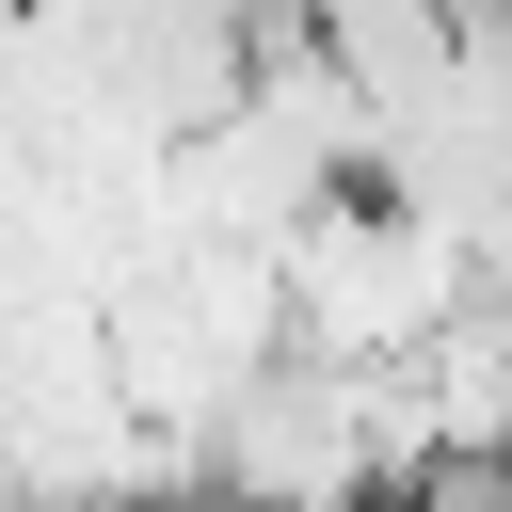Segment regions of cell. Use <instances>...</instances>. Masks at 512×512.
<instances>
[{
  "mask_svg": "<svg viewBox=\"0 0 512 512\" xmlns=\"http://www.w3.org/2000/svg\"><path fill=\"white\" fill-rule=\"evenodd\" d=\"M272 304H288V352H336V368H400L448 304H464V256L384 208V192H320L288 240H272Z\"/></svg>",
  "mask_w": 512,
  "mask_h": 512,
  "instance_id": "obj_1",
  "label": "cell"
}]
</instances>
